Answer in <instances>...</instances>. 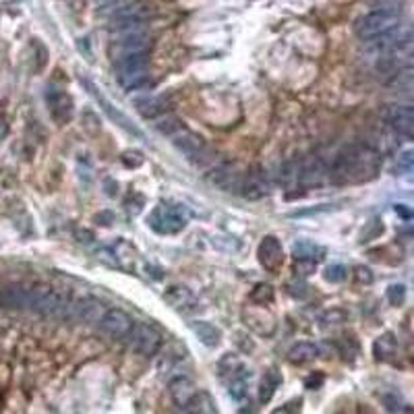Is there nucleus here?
<instances>
[{"mask_svg":"<svg viewBox=\"0 0 414 414\" xmlns=\"http://www.w3.org/2000/svg\"><path fill=\"white\" fill-rule=\"evenodd\" d=\"M377 168H379V158L373 150L365 145H348L335 154L328 174L333 182L346 184V182H360L373 178L377 174Z\"/></svg>","mask_w":414,"mask_h":414,"instance_id":"f257e3e1","label":"nucleus"},{"mask_svg":"<svg viewBox=\"0 0 414 414\" xmlns=\"http://www.w3.org/2000/svg\"><path fill=\"white\" fill-rule=\"evenodd\" d=\"M400 25V17L394 10L377 8L371 13H365L354 23V33L363 42H375L377 38L385 35L388 31L396 29Z\"/></svg>","mask_w":414,"mask_h":414,"instance_id":"f03ea898","label":"nucleus"},{"mask_svg":"<svg viewBox=\"0 0 414 414\" xmlns=\"http://www.w3.org/2000/svg\"><path fill=\"white\" fill-rule=\"evenodd\" d=\"M69 296L58 292L52 286L38 284L29 286V309L42 315H52V317H65L67 307H69Z\"/></svg>","mask_w":414,"mask_h":414,"instance_id":"7ed1b4c3","label":"nucleus"},{"mask_svg":"<svg viewBox=\"0 0 414 414\" xmlns=\"http://www.w3.org/2000/svg\"><path fill=\"white\" fill-rule=\"evenodd\" d=\"M118 65V81L127 89H139L148 83V67L150 56L145 54H131L116 61Z\"/></svg>","mask_w":414,"mask_h":414,"instance_id":"20e7f679","label":"nucleus"},{"mask_svg":"<svg viewBox=\"0 0 414 414\" xmlns=\"http://www.w3.org/2000/svg\"><path fill=\"white\" fill-rule=\"evenodd\" d=\"M189 214L180 205H158L150 216V226L160 234H176L184 230Z\"/></svg>","mask_w":414,"mask_h":414,"instance_id":"39448f33","label":"nucleus"},{"mask_svg":"<svg viewBox=\"0 0 414 414\" xmlns=\"http://www.w3.org/2000/svg\"><path fill=\"white\" fill-rule=\"evenodd\" d=\"M127 337H129V346L141 356H154L162 346L160 331L150 324H135L133 321V328L127 333Z\"/></svg>","mask_w":414,"mask_h":414,"instance_id":"423d86ee","label":"nucleus"},{"mask_svg":"<svg viewBox=\"0 0 414 414\" xmlns=\"http://www.w3.org/2000/svg\"><path fill=\"white\" fill-rule=\"evenodd\" d=\"M170 139H172V145L189 162H201L205 158V154H207V145H205L203 137L197 135V133H193V131H189V129H184V127L178 129L176 133H172Z\"/></svg>","mask_w":414,"mask_h":414,"instance_id":"0eeeda50","label":"nucleus"},{"mask_svg":"<svg viewBox=\"0 0 414 414\" xmlns=\"http://www.w3.org/2000/svg\"><path fill=\"white\" fill-rule=\"evenodd\" d=\"M245 199L250 201H259L263 197L269 195V180H267V172L261 166H250L247 172L243 174V182H241V191H239Z\"/></svg>","mask_w":414,"mask_h":414,"instance_id":"6e6552de","label":"nucleus"},{"mask_svg":"<svg viewBox=\"0 0 414 414\" xmlns=\"http://www.w3.org/2000/svg\"><path fill=\"white\" fill-rule=\"evenodd\" d=\"M243 170L241 166L234 164V162H226V164H220L218 168L212 170L209 174V182L226 193H239L241 191V182H243Z\"/></svg>","mask_w":414,"mask_h":414,"instance_id":"1a4fd4ad","label":"nucleus"},{"mask_svg":"<svg viewBox=\"0 0 414 414\" xmlns=\"http://www.w3.org/2000/svg\"><path fill=\"white\" fill-rule=\"evenodd\" d=\"M97 326L110 337H127V333L133 328V319L120 309H110L104 313V317L99 319Z\"/></svg>","mask_w":414,"mask_h":414,"instance_id":"9d476101","label":"nucleus"},{"mask_svg":"<svg viewBox=\"0 0 414 414\" xmlns=\"http://www.w3.org/2000/svg\"><path fill=\"white\" fill-rule=\"evenodd\" d=\"M385 120L388 125L404 135V137H413L414 135V108L413 106H392L385 112Z\"/></svg>","mask_w":414,"mask_h":414,"instance_id":"9b49d317","label":"nucleus"},{"mask_svg":"<svg viewBox=\"0 0 414 414\" xmlns=\"http://www.w3.org/2000/svg\"><path fill=\"white\" fill-rule=\"evenodd\" d=\"M257 257H259V263L267 271H278L284 263V250H282L280 241L273 237H265L257 248Z\"/></svg>","mask_w":414,"mask_h":414,"instance_id":"f8f14e48","label":"nucleus"},{"mask_svg":"<svg viewBox=\"0 0 414 414\" xmlns=\"http://www.w3.org/2000/svg\"><path fill=\"white\" fill-rule=\"evenodd\" d=\"M326 168L321 164L319 158H307L303 160L298 166V182L305 186V189H311V186H321L326 182Z\"/></svg>","mask_w":414,"mask_h":414,"instance_id":"ddd939ff","label":"nucleus"},{"mask_svg":"<svg viewBox=\"0 0 414 414\" xmlns=\"http://www.w3.org/2000/svg\"><path fill=\"white\" fill-rule=\"evenodd\" d=\"M0 305L6 309H29V286L10 284L0 290Z\"/></svg>","mask_w":414,"mask_h":414,"instance_id":"4468645a","label":"nucleus"},{"mask_svg":"<svg viewBox=\"0 0 414 414\" xmlns=\"http://www.w3.org/2000/svg\"><path fill=\"white\" fill-rule=\"evenodd\" d=\"M164 298L170 307H174V309H178V311H184V313L197 309V298H195L193 292H191L189 288H184V286H170L164 292Z\"/></svg>","mask_w":414,"mask_h":414,"instance_id":"2eb2a0df","label":"nucleus"},{"mask_svg":"<svg viewBox=\"0 0 414 414\" xmlns=\"http://www.w3.org/2000/svg\"><path fill=\"white\" fill-rule=\"evenodd\" d=\"M195 394H197L195 383H193L189 377L178 375V377H174V379L170 381V396H172V400H174L176 406L182 408L184 404H189V402L193 400Z\"/></svg>","mask_w":414,"mask_h":414,"instance_id":"dca6fc26","label":"nucleus"},{"mask_svg":"<svg viewBox=\"0 0 414 414\" xmlns=\"http://www.w3.org/2000/svg\"><path fill=\"white\" fill-rule=\"evenodd\" d=\"M93 95H95V99L99 102V106L104 108V112L110 116V120H114L116 125H120V127H122L127 133H131V135H135V137L143 139V133H141V131H139V129H137V127L131 122V120H129V116H125L120 110H116V108H114V106H112V104H110V102L104 97V95H99L97 91H93Z\"/></svg>","mask_w":414,"mask_h":414,"instance_id":"f3484780","label":"nucleus"},{"mask_svg":"<svg viewBox=\"0 0 414 414\" xmlns=\"http://www.w3.org/2000/svg\"><path fill=\"white\" fill-rule=\"evenodd\" d=\"M48 104H50V110H52V116L61 122L69 120L71 118V112H73V102L67 93L63 91H50L48 93Z\"/></svg>","mask_w":414,"mask_h":414,"instance_id":"a211bd4d","label":"nucleus"},{"mask_svg":"<svg viewBox=\"0 0 414 414\" xmlns=\"http://www.w3.org/2000/svg\"><path fill=\"white\" fill-rule=\"evenodd\" d=\"M135 106H137V110H139L145 118H152V120L168 112V108H166L168 102H166V97H162V95H152V97L137 99Z\"/></svg>","mask_w":414,"mask_h":414,"instance_id":"6ab92c4d","label":"nucleus"},{"mask_svg":"<svg viewBox=\"0 0 414 414\" xmlns=\"http://www.w3.org/2000/svg\"><path fill=\"white\" fill-rule=\"evenodd\" d=\"M319 356V348L311 342H298L290 348L288 352V360L294 363V365H305V363H311Z\"/></svg>","mask_w":414,"mask_h":414,"instance_id":"aec40b11","label":"nucleus"},{"mask_svg":"<svg viewBox=\"0 0 414 414\" xmlns=\"http://www.w3.org/2000/svg\"><path fill=\"white\" fill-rule=\"evenodd\" d=\"M248 379H250V373H248L245 367H241L232 377H230V383H228V392L234 400H245L248 390Z\"/></svg>","mask_w":414,"mask_h":414,"instance_id":"412c9836","label":"nucleus"},{"mask_svg":"<svg viewBox=\"0 0 414 414\" xmlns=\"http://www.w3.org/2000/svg\"><path fill=\"white\" fill-rule=\"evenodd\" d=\"M280 383H282V377H280V373L276 369H271L269 373H265V377H263V381L259 385V402L261 404H267L273 398V394L280 388Z\"/></svg>","mask_w":414,"mask_h":414,"instance_id":"4be33fe9","label":"nucleus"},{"mask_svg":"<svg viewBox=\"0 0 414 414\" xmlns=\"http://www.w3.org/2000/svg\"><path fill=\"white\" fill-rule=\"evenodd\" d=\"M182 414H216V408L207 394H195L193 400L182 406Z\"/></svg>","mask_w":414,"mask_h":414,"instance_id":"5701e85b","label":"nucleus"},{"mask_svg":"<svg viewBox=\"0 0 414 414\" xmlns=\"http://www.w3.org/2000/svg\"><path fill=\"white\" fill-rule=\"evenodd\" d=\"M195 335L205 344V346H218L220 344V330H216L212 324L207 321H195L193 324Z\"/></svg>","mask_w":414,"mask_h":414,"instance_id":"b1692460","label":"nucleus"},{"mask_svg":"<svg viewBox=\"0 0 414 414\" xmlns=\"http://www.w3.org/2000/svg\"><path fill=\"white\" fill-rule=\"evenodd\" d=\"M154 127L160 131V133H164V135H172V133H176L178 129H182V125H180V120L178 118H174L172 114H162V116H158V118H154Z\"/></svg>","mask_w":414,"mask_h":414,"instance_id":"393cba45","label":"nucleus"},{"mask_svg":"<svg viewBox=\"0 0 414 414\" xmlns=\"http://www.w3.org/2000/svg\"><path fill=\"white\" fill-rule=\"evenodd\" d=\"M250 301L259 307H265L273 301V288L269 284H259L253 292H250Z\"/></svg>","mask_w":414,"mask_h":414,"instance_id":"a878e982","label":"nucleus"},{"mask_svg":"<svg viewBox=\"0 0 414 414\" xmlns=\"http://www.w3.org/2000/svg\"><path fill=\"white\" fill-rule=\"evenodd\" d=\"M315 253H317V247L311 245V243H298L294 247V257L296 261H315Z\"/></svg>","mask_w":414,"mask_h":414,"instance_id":"bb28decb","label":"nucleus"},{"mask_svg":"<svg viewBox=\"0 0 414 414\" xmlns=\"http://www.w3.org/2000/svg\"><path fill=\"white\" fill-rule=\"evenodd\" d=\"M394 350V342H392V335H383L375 342V354L377 358H385V354Z\"/></svg>","mask_w":414,"mask_h":414,"instance_id":"cd10ccee","label":"nucleus"},{"mask_svg":"<svg viewBox=\"0 0 414 414\" xmlns=\"http://www.w3.org/2000/svg\"><path fill=\"white\" fill-rule=\"evenodd\" d=\"M127 2H131V0H95L97 10H99L102 15H110V13H114L118 6H122V4H127Z\"/></svg>","mask_w":414,"mask_h":414,"instance_id":"c85d7f7f","label":"nucleus"},{"mask_svg":"<svg viewBox=\"0 0 414 414\" xmlns=\"http://www.w3.org/2000/svg\"><path fill=\"white\" fill-rule=\"evenodd\" d=\"M346 276H348V271L342 265H331V267L326 269V280L328 282H342V280H346Z\"/></svg>","mask_w":414,"mask_h":414,"instance_id":"c756f323","label":"nucleus"},{"mask_svg":"<svg viewBox=\"0 0 414 414\" xmlns=\"http://www.w3.org/2000/svg\"><path fill=\"white\" fill-rule=\"evenodd\" d=\"M404 296H406V290H404V286H402V284H398V286H390V290H388V298H390V303H392V305H400V303H404Z\"/></svg>","mask_w":414,"mask_h":414,"instance_id":"7c9ffc66","label":"nucleus"},{"mask_svg":"<svg viewBox=\"0 0 414 414\" xmlns=\"http://www.w3.org/2000/svg\"><path fill=\"white\" fill-rule=\"evenodd\" d=\"M413 152H406L404 156H402V164H400V168L404 170V172H411L413 170Z\"/></svg>","mask_w":414,"mask_h":414,"instance_id":"2f4dec72","label":"nucleus"},{"mask_svg":"<svg viewBox=\"0 0 414 414\" xmlns=\"http://www.w3.org/2000/svg\"><path fill=\"white\" fill-rule=\"evenodd\" d=\"M239 414H253V411H250V408H247V406H243V408L239 411Z\"/></svg>","mask_w":414,"mask_h":414,"instance_id":"473e14b6","label":"nucleus"}]
</instances>
